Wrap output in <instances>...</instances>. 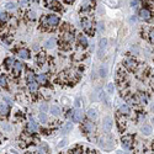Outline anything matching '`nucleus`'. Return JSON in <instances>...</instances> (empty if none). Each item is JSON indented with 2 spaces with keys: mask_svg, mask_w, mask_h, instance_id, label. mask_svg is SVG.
Instances as JSON below:
<instances>
[{
  "mask_svg": "<svg viewBox=\"0 0 154 154\" xmlns=\"http://www.w3.org/2000/svg\"><path fill=\"white\" fill-rule=\"evenodd\" d=\"M59 24V17L56 15H48L44 20L42 19V26L43 25H47V26H51V27H54Z\"/></svg>",
  "mask_w": 154,
  "mask_h": 154,
  "instance_id": "f257e3e1",
  "label": "nucleus"
},
{
  "mask_svg": "<svg viewBox=\"0 0 154 154\" xmlns=\"http://www.w3.org/2000/svg\"><path fill=\"white\" fill-rule=\"evenodd\" d=\"M123 65L126 67L127 69L134 70L136 68H137V62H136V59H134V58H132V57H127L126 59H125V62H123Z\"/></svg>",
  "mask_w": 154,
  "mask_h": 154,
  "instance_id": "f03ea898",
  "label": "nucleus"
},
{
  "mask_svg": "<svg viewBox=\"0 0 154 154\" xmlns=\"http://www.w3.org/2000/svg\"><path fill=\"white\" fill-rule=\"evenodd\" d=\"M71 118H73L74 122H82L83 118H84V113H83V111H82L80 109H76V110L73 111Z\"/></svg>",
  "mask_w": 154,
  "mask_h": 154,
  "instance_id": "7ed1b4c3",
  "label": "nucleus"
},
{
  "mask_svg": "<svg viewBox=\"0 0 154 154\" xmlns=\"http://www.w3.org/2000/svg\"><path fill=\"white\" fill-rule=\"evenodd\" d=\"M132 142H133L132 136H125V137H122V147L125 149H127V150H129L132 148Z\"/></svg>",
  "mask_w": 154,
  "mask_h": 154,
  "instance_id": "20e7f679",
  "label": "nucleus"
},
{
  "mask_svg": "<svg viewBox=\"0 0 154 154\" xmlns=\"http://www.w3.org/2000/svg\"><path fill=\"white\" fill-rule=\"evenodd\" d=\"M102 127H104V129L106 131V132H110L112 128V118L111 117H109V116H106L104 120H102Z\"/></svg>",
  "mask_w": 154,
  "mask_h": 154,
  "instance_id": "39448f33",
  "label": "nucleus"
},
{
  "mask_svg": "<svg viewBox=\"0 0 154 154\" xmlns=\"http://www.w3.org/2000/svg\"><path fill=\"white\" fill-rule=\"evenodd\" d=\"M82 26H83V28H84L85 31L88 32V33L93 35V31H91V27H93V22H91L90 20H88V19H84V20L82 21Z\"/></svg>",
  "mask_w": 154,
  "mask_h": 154,
  "instance_id": "423d86ee",
  "label": "nucleus"
},
{
  "mask_svg": "<svg viewBox=\"0 0 154 154\" xmlns=\"http://www.w3.org/2000/svg\"><path fill=\"white\" fill-rule=\"evenodd\" d=\"M106 46H107V40H106V38L100 40V43H99V51H98L99 57H101V54L104 53V51L106 49Z\"/></svg>",
  "mask_w": 154,
  "mask_h": 154,
  "instance_id": "0eeeda50",
  "label": "nucleus"
},
{
  "mask_svg": "<svg viewBox=\"0 0 154 154\" xmlns=\"http://www.w3.org/2000/svg\"><path fill=\"white\" fill-rule=\"evenodd\" d=\"M83 131L86 132V133H93L94 131H95V126L91 123V122H86L83 127Z\"/></svg>",
  "mask_w": 154,
  "mask_h": 154,
  "instance_id": "6e6552de",
  "label": "nucleus"
},
{
  "mask_svg": "<svg viewBox=\"0 0 154 154\" xmlns=\"http://www.w3.org/2000/svg\"><path fill=\"white\" fill-rule=\"evenodd\" d=\"M17 56L20 57V58H22V59H27L28 57H30V53H28L27 49L21 48V49H19V51H17Z\"/></svg>",
  "mask_w": 154,
  "mask_h": 154,
  "instance_id": "1a4fd4ad",
  "label": "nucleus"
},
{
  "mask_svg": "<svg viewBox=\"0 0 154 154\" xmlns=\"http://www.w3.org/2000/svg\"><path fill=\"white\" fill-rule=\"evenodd\" d=\"M139 16L142 20H148L149 17H150V11L149 10H147V9H142L139 13Z\"/></svg>",
  "mask_w": 154,
  "mask_h": 154,
  "instance_id": "9d476101",
  "label": "nucleus"
},
{
  "mask_svg": "<svg viewBox=\"0 0 154 154\" xmlns=\"http://www.w3.org/2000/svg\"><path fill=\"white\" fill-rule=\"evenodd\" d=\"M88 117H89L90 120L95 121V120L98 118V111H96L95 109H90V110L88 111Z\"/></svg>",
  "mask_w": 154,
  "mask_h": 154,
  "instance_id": "9b49d317",
  "label": "nucleus"
},
{
  "mask_svg": "<svg viewBox=\"0 0 154 154\" xmlns=\"http://www.w3.org/2000/svg\"><path fill=\"white\" fill-rule=\"evenodd\" d=\"M140 132H142V134H144V136H149V134H152V128H150L149 125H144V126L142 127Z\"/></svg>",
  "mask_w": 154,
  "mask_h": 154,
  "instance_id": "f8f14e48",
  "label": "nucleus"
},
{
  "mask_svg": "<svg viewBox=\"0 0 154 154\" xmlns=\"http://www.w3.org/2000/svg\"><path fill=\"white\" fill-rule=\"evenodd\" d=\"M74 40V35H73V32H65L64 33V36H63V41L64 42H71Z\"/></svg>",
  "mask_w": 154,
  "mask_h": 154,
  "instance_id": "ddd939ff",
  "label": "nucleus"
},
{
  "mask_svg": "<svg viewBox=\"0 0 154 154\" xmlns=\"http://www.w3.org/2000/svg\"><path fill=\"white\" fill-rule=\"evenodd\" d=\"M117 122H118V128H120V131H121V132H122V131H125V128H126V120H125V118L118 117Z\"/></svg>",
  "mask_w": 154,
  "mask_h": 154,
  "instance_id": "4468645a",
  "label": "nucleus"
},
{
  "mask_svg": "<svg viewBox=\"0 0 154 154\" xmlns=\"http://www.w3.org/2000/svg\"><path fill=\"white\" fill-rule=\"evenodd\" d=\"M120 112H121L122 115H129V112H131L129 106H128V105H121V106H120Z\"/></svg>",
  "mask_w": 154,
  "mask_h": 154,
  "instance_id": "2eb2a0df",
  "label": "nucleus"
},
{
  "mask_svg": "<svg viewBox=\"0 0 154 154\" xmlns=\"http://www.w3.org/2000/svg\"><path fill=\"white\" fill-rule=\"evenodd\" d=\"M71 128H73V123H71V122H67V123L63 126V128H62V132H63V133H68V132L71 131Z\"/></svg>",
  "mask_w": 154,
  "mask_h": 154,
  "instance_id": "dca6fc26",
  "label": "nucleus"
},
{
  "mask_svg": "<svg viewBox=\"0 0 154 154\" xmlns=\"http://www.w3.org/2000/svg\"><path fill=\"white\" fill-rule=\"evenodd\" d=\"M54 46H56V38H54V37H51V38L46 42V47H47V48H53Z\"/></svg>",
  "mask_w": 154,
  "mask_h": 154,
  "instance_id": "f3484780",
  "label": "nucleus"
},
{
  "mask_svg": "<svg viewBox=\"0 0 154 154\" xmlns=\"http://www.w3.org/2000/svg\"><path fill=\"white\" fill-rule=\"evenodd\" d=\"M21 69H22V64H21L20 62H14V73L15 74H19Z\"/></svg>",
  "mask_w": 154,
  "mask_h": 154,
  "instance_id": "a211bd4d",
  "label": "nucleus"
},
{
  "mask_svg": "<svg viewBox=\"0 0 154 154\" xmlns=\"http://www.w3.org/2000/svg\"><path fill=\"white\" fill-rule=\"evenodd\" d=\"M37 82H38L40 84H46V82H47L46 74H40V75H37Z\"/></svg>",
  "mask_w": 154,
  "mask_h": 154,
  "instance_id": "6ab92c4d",
  "label": "nucleus"
},
{
  "mask_svg": "<svg viewBox=\"0 0 154 154\" xmlns=\"http://www.w3.org/2000/svg\"><path fill=\"white\" fill-rule=\"evenodd\" d=\"M0 112H1L3 115H8V113H9V106L5 105V104H1V105H0Z\"/></svg>",
  "mask_w": 154,
  "mask_h": 154,
  "instance_id": "aec40b11",
  "label": "nucleus"
},
{
  "mask_svg": "<svg viewBox=\"0 0 154 154\" xmlns=\"http://www.w3.org/2000/svg\"><path fill=\"white\" fill-rule=\"evenodd\" d=\"M37 128H38V127H37V123H36L35 121H31V122L28 123V129H30L31 132H36Z\"/></svg>",
  "mask_w": 154,
  "mask_h": 154,
  "instance_id": "412c9836",
  "label": "nucleus"
},
{
  "mask_svg": "<svg viewBox=\"0 0 154 154\" xmlns=\"http://www.w3.org/2000/svg\"><path fill=\"white\" fill-rule=\"evenodd\" d=\"M28 88H30V91H31V93H35V91H37V89H38V86H37V84H36V82L28 83Z\"/></svg>",
  "mask_w": 154,
  "mask_h": 154,
  "instance_id": "4be33fe9",
  "label": "nucleus"
},
{
  "mask_svg": "<svg viewBox=\"0 0 154 154\" xmlns=\"http://www.w3.org/2000/svg\"><path fill=\"white\" fill-rule=\"evenodd\" d=\"M79 42H80V44H82L83 47H86V46H88V40H86V37H85L84 35H80V36H79Z\"/></svg>",
  "mask_w": 154,
  "mask_h": 154,
  "instance_id": "5701e85b",
  "label": "nucleus"
},
{
  "mask_svg": "<svg viewBox=\"0 0 154 154\" xmlns=\"http://www.w3.org/2000/svg\"><path fill=\"white\" fill-rule=\"evenodd\" d=\"M99 74H100L102 78L107 75V68H106V65H102V67L100 68V70H99Z\"/></svg>",
  "mask_w": 154,
  "mask_h": 154,
  "instance_id": "b1692460",
  "label": "nucleus"
},
{
  "mask_svg": "<svg viewBox=\"0 0 154 154\" xmlns=\"http://www.w3.org/2000/svg\"><path fill=\"white\" fill-rule=\"evenodd\" d=\"M51 112H52V115L57 116V115H59V112H60V109H59L58 106H56V105H53V106L51 107Z\"/></svg>",
  "mask_w": 154,
  "mask_h": 154,
  "instance_id": "393cba45",
  "label": "nucleus"
},
{
  "mask_svg": "<svg viewBox=\"0 0 154 154\" xmlns=\"http://www.w3.org/2000/svg\"><path fill=\"white\" fill-rule=\"evenodd\" d=\"M49 8H51V9H54V10H60V5H59L57 1H52L51 5H49Z\"/></svg>",
  "mask_w": 154,
  "mask_h": 154,
  "instance_id": "a878e982",
  "label": "nucleus"
},
{
  "mask_svg": "<svg viewBox=\"0 0 154 154\" xmlns=\"http://www.w3.org/2000/svg\"><path fill=\"white\" fill-rule=\"evenodd\" d=\"M8 85V80H6V78L4 76V75H0V86H6Z\"/></svg>",
  "mask_w": 154,
  "mask_h": 154,
  "instance_id": "bb28decb",
  "label": "nucleus"
},
{
  "mask_svg": "<svg viewBox=\"0 0 154 154\" xmlns=\"http://www.w3.org/2000/svg\"><path fill=\"white\" fill-rule=\"evenodd\" d=\"M5 65H6V68H11V67L14 65V60H13L11 58H8V59L5 60Z\"/></svg>",
  "mask_w": 154,
  "mask_h": 154,
  "instance_id": "cd10ccee",
  "label": "nucleus"
},
{
  "mask_svg": "<svg viewBox=\"0 0 154 154\" xmlns=\"http://www.w3.org/2000/svg\"><path fill=\"white\" fill-rule=\"evenodd\" d=\"M138 98H139V101H140V104H142V105H145V104H147V98H145V95H144V94H139V95H138Z\"/></svg>",
  "mask_w": 154,
  "mask_h": 154,
  "instance_id": "c85d7f7f",
  "label": "nucleus"
},
{
  "mask_svg": "<svg viewBox=\"0 0 154 154\" xmlns=\"http://www.w3.org/2000/svg\"><path fill=\"white\" fill-rule=\"evenodd\" d=\"M27 82L28 83L35 82V75H33V73H32V71H28L27 73Z\"/></svg>",
  "mask_w": 154,
  "mask_h": 154,
  "instance_id": "c756f323",
  "label": "nucleus"
},
{
  "mask_svg": "<svg viewBox=\"0 0 154 154\" xmlns=\"http://www.w3.org/2000/svg\"><path fill=\"white\" fill-rule=\"evenodd\" d=\"M37 62H38L40 64H42L43 62H44V54H43V53L38 54V57H37Z\"/></svg>",
  "mask_w": 154,
  "mask_h": 154,
  "instance_id": "7c9ffc66",
  "label": "nucleus"
},
{
  "mask_svg": "<svg viewBox=\"0 0 154 154\" xmlns=\"http://www.w3.org/2000/svg\"><path fill=\"white\" fill-rule=\"evenodd\" d=\"M40 120H41V122H43V123L47 121V116H46L44 112H41V113H40Z\"/></svg>",
  "mask_w": 154,
  "mask_h": 154,
  "instance_id": "2f4dec72",
  "label": "nucleus"
},
{
  "mask_svg": "<svg viewBox=\"0 0 154 154\" xmlns=\"http://www.w3.org/2000/svg\"><path fill=\"white\" fill-rule=\"evenodd\" d=\"M113 90H115V86H113V84H112V83L107 84V91H109V94H112V93H113Z\"/></svg>",
  "mask_w": 154,
  "mask_h": 154,
  "instance_id": "473e14b6",
  "label": "nucleus"
},
{
  "mask_svg": "<svg viewBox=\"0 0 154 154\" xmlns=\"http://www.w3.org/2000/svg\"><path fill=\"white\" fill-rule=\"evenodd\" d=\"M27 17L30 19V20H35V19H36V14H35L33 11H28Z\"/></svg>",
  "mask_w": 154,
  "mask_h": 154,
  "instance_id": "72a5a7b5",
  "label": "nucleus"
},
{
  "mask_svg": "<svg viewBox=\"0 0 154 154\" xmlns=\"http://www.w3.org/2000/svg\"><path fill=\"white\" fill-rule=\"evenodd\" d=\"M126 100H127V102H128V105H133V104L136 102V100L133 98H131V96H127Z\"/></svg>",
  "mask_w": 154,
  "mask_h": 154,
  "instance_id": "f704fd0d",
  "label": "nucleus"
},
{
  "mask_svg": "<svg viewBox=\"0 0 154 154\" xmlns=\"http://www.w3.org/2000/svg\"><path fill=\"white\" fill-rule=\"evenodd\" d=\"M70 154H82V149L80 148H75V149L70 150Z\"/></svg>",
  "mask_w": 154,
  "mask_h": 154,
  "instance_id": "c9c22d12",
  "label": "nucleus"
},
{
  "mask_svg": "<svg viewBox=\"0 0 154 154\" xmlns=\"http://www.w3.org/2000/svg\"><path fill=\"white\" fill-rule=\"evenodd\" d=\"M125 75H126V73H125L123 70H122V69L118 70V79H121V78L123 79V78H125Z\"/></svg>",
  "mask_w": 154,
  "mask_h": 154,
  "instance_id": "e433bc0d",
  "label": "nucleus"
},
{
  "mask_svg": "<svg viewBox=\"0 0 154 154\" xmlns=\"http://www.w3.org/2000/svg\"><path fill=\"white\" fill-rule=\"evenodd\" d=\"M6 8H8L9 10H14L15 9V4H13V3H8V4H6Z\"/></svg>",
  "mask_w": 154,
  "mask_h": 154,
  "instance_id": "4c0bfd02",
  "label": "nucleus"
},
{
  "mask_svg": "<svg viewBox=\"0 0 154 154\" xmlns=\"http://www.w3.org/2000/svg\"><path fill=\"white\" fill-rule=\"evenodd\" d=\"M65 144H67V139H63V140H60V142H59L58 147H59V148H62V147H64Z\"/></svg>",
  "mask_w": 154,
  "mask_h": 154,
  "instance_id": "58836bf2",
  "label": "nucleus"
},
{
  "mask_svg": "<svg viewBox=\"0 0 154 154\" xmlns=\"http://www.w3.org/2000/svg\"><path fill=\"white\" fill-rule=\"evenodd\" d=\"M0 20H1V21H6V20H8V15L1 13V15H0Z\"/></svg>",
  "mask_w": 154,
  "mask_h": 154,
  "instance_id": "ea45409f",
  "label": "nucleus"
},
{
  "mask_svg": "<svg viewBox=\"0 0 154 154\" xmlns=\"http://www.w3.org/2000/svg\"><path fill=\"white\" fill-rule=\"evenodd\" d=\"M40 110H41V112H46V111H47V105L42 104V105L40 106Z\"/></svg>",
  "mask_w": 154,
  "mask_h": 154,
  "instance_id": "a19ab883",
  "label": "nucleus"
},
{
  "mask_svg": "<svg viewBox=\"0 0 154 154\" xmlns=\"http://www.w3.org/2000/svg\"><path fill=\"white\" fill-rule=\"evenodd\" d=\"M144 113H138V121H143L144 120Z\"/></svg>",
  "mask_w": 154,
  "mask_h": 154,
  "instance_id": "79ce46f5",
  "label": "nucleus"
},
{
  "mask_svg": "<svg viewBox=\"0 0 154 154\" xmlns=\"http://www.w3.org/2000/svg\"><path fill=\"white\" fill-rule=\"evenodd\" d=\"M149 41L153 43V30H152V31L149 32Z\"/></svg>",
  "mask_w": 154,
  "mask_h": 154,
  "instance_id": "37998d69",
  "label": "nucleus"
},
{
  "mask_svg": "<svg viewBox=\"0 0 154 154\" xmlns=\"http://www.w3.org/2000/svg\"><path fill=\"white\" fill-rule=\"evenodd\" d=\"M4 101H6V102H8L9 105H11V100H10V99H8V98H4Z\"/></svg>",
  "mask_w": 154,
  "mask_h": 154,
  "instance_id": "c03bdc74",
  "label": "nucleus"
},
{
  "mask_svg": "<svg viewBox=\"0 0 154 154\" xmlns=\"http://www.w3.org/2000/svg\"><path fill=\"white\" fill-rule=\"evenodd\" d=\"M137 3H138V0H133V1L131 3V5H132V6H136V5H137Z\"/></svg>",
  "mask_w": 154,
  "mask_h": 154,
  "instance_id": "a18cd8bd",
  "label": "nucleus"
},
{
  "mask_svg": "<svg viewBox=\"0 0 154 154\" xmlns=\"http://www.w3.org/2000/svg\"><path fill=\"white\" fill-rule=\"evenodd\" d=\"M104 30V25L102 24H99V31H102Z\"/></svg>",
  "mask_w": 154,
  "mask_h": 154,
  "instance_id": "49530a36",
  "label": "nucleus"
},
{
  "mask_svg": "<svg viewBox=\"0 0 154 154\" xmlns=\"http://www.w3.org/2000/svg\"><path fill=\"white\" fill-rule=\"evenodd\" d=\"M117 154H127L125 152H122V150H117Z\"/></svg>",
  "mask_w": 154,
  "mask_h": 154,
  "instance_id": "de8ad7c7",
  "label": "nucleus"
},
{
  "mask_svg": "<svg viewBox=\"0 0 154 154\" xmlns=\"http://www.w3.org/2000/svg\"><path fill=\"white\" fill-rule=\"evenodd\" d=\"M91 154H99L98 152H95V150H91Z\"/></svg>",
  "mask_w": 154,
  "mask_h": 154,
  "instance_id": "09e8293b",
  "label": "nucleus"
},
{
  "mask_svg": "<svg viewBox=\"0 0 154 154\" xmlns=\"http://www.w3.org/2000/svg\"><path fill=\"white\" fill-rule=\"evenodd\" d=\"M65 1H67V3H73L74 0H65Z\"/></svg>",
  "mask_w": 154,
  "mask_h": 154,
  "instance_id": "8fccbe9b",
  "label": "nucleus"
},
{
  "mask_svg": "<svg viewBox=\"0 0 154 154\" xmlns=\"http://www.w3.org/2000/svg\"><path fill=\"white\" fill-rule=\"evenodd\" d=\"M0 15H1V11H0Z\"/></svg>",
  "mask_w": 154,
  "mask_h": 154,
  "instance_id": "3c124183",
  "label": "nucleus"
}]
</instances>
